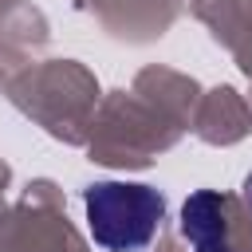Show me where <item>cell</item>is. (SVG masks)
<instances>
[{"instance_id":"obj_1","label":"cell","mask_w":252,"mask_h":252,"mask_svg":"<svg viewBox=\"0 0 252 252\" xmlns=\"http://www.w3.org/2000/svg\"><path fill=\"white\" fill-rule=\"evenodd\" d=\"M83 205H87V228L94 244H102L106 252L146 248L165 209L158 189L126 185V181H94L83 193Z\"/></svg>"},{"instance_id":"obj_2","label":"cell","mask_w":252,"mask_h":252,"mask_svg":"<svg viewBox=\"0 0 252 252\" xmlns=\"http://www.w3.org/2000/svg\"><path fill=\"white\" fill-rule=\"evenodd\" d=\"M224 197L217 189H201L181 205V236L197 252H232L228 224H224Z\"/></svg>"},{"instance_id":"obj_3","label":"cell","mask_w":252,"mask_h":252,"mask_svg":"<svg viewBox=\"0 0 252 252\" xmlns=\"http://www.w3.org/2000/svg\"><path fill=\"white\" fill-rule=\"evenodd\" d=\"M244 197H248V205H252V177L244 181Z\"/></svg>"}]
</instances>
